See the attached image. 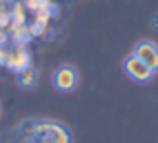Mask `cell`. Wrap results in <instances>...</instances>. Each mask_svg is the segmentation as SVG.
I'll return each instance as SVG.
<instances>
[{
	"instance_id": "6da1fadb",
	"label": "cell",
	"mask_w": 158,
	"mask_h": 143,
	"mask_svg": "<svg viewBox=\"0 0 158 143\" xmlns=\"http://www.w3.org/2000/svg\"><path fill=\"white\" fill-rule=\"evenodd\" d=\"M31 53L26 46H14L10 51L7 53V61H5V67L10 72L15 73H21L22 70L31 67Z\"/></svg>"
},
{
	"instance_id": "7a4b0ae2",
	"label": "cell",
	"mask_w": 158,
	"mask_h": 143,
	"mask_svg": "<svg viewBox=\"0 0 158 143\" xmlns=\"http://www.w3.org/2000/svg\"><path fill=\"white\" fill-rule=\"evenodd\" d=\"M124 72L136 82H148L155 73L150 67H146V65L141 60H138L134 54H131V56H127L126 60H124Z\"/></svg>"
},
{
	"instance_id": "3957f363",
	"label": "cell",
	"mask_w": 158,
	"mask_h": 143,
	"mask_svg": "<svg viewBox=\"0 0 158 143\" xmlns=\"http://www.w3.org/2000/svg\"><path fill=\"white\" fill-rule=\"evenodd\" d=\"M134 56L141 60L146 67H150L153 72L158 70V46L151 41H141L134 48Z\"/></svg>"
},
{
	"instance_id": "277c9868",
	"label": "cell",
	"mask_w": 158,
	"mask_h": 143,
	"mask_svg": "<svg viewBox=\"0 0 158 143\" xmlns=\"http://www.w3.org/2000/svg\"><path fill=\"white\" fill-rule=\"evenodd\" d=\"M53 84L58 90L61 92H70L77 87L78 84V75H77L75 68L72 67H60L53 75Z\"/></svg>"
},
{
	"instance_id": "5b68a950",
	"label": "cell",
	"mask_w": 158,
	"mask_h": 143,
	"mask_svg": "<svg viewBox=\"0 0 158 143\" xmlns=\"http://www.w3.org/2000/svg\"><path fill=\"white\" fill-rule=\"evenodd\" d=\"M26 9H29L31 12H34L36 15L43 14V15H49L51 17V10H56V7L51 5L49 0H24Z\"/></svg>"
},
{
	"instance_id": "8992f818",
	"label": "cell",
	"mask_w": 158,
	"mask_h": 143,
	"mask_svg": "<svg viewBox=\"0 0 158 143\" xmlns=\"http://www.w3.org/2000/svg\"><path fill=\"white\" fill-rule=\"evenodd\" d=\"M19 77V84L22 85L24 89H31L36 85V82H38V70H36L34 67H29L26 68V70H22L21 73H17Z\"/></svg>"
},
{
	"instance_id": "52a82bcc",
	"label": "cell",
	"mask_w": 158,
	"mask_h": 143,
	"mask_svg": "<svg viewBox=\"0 0 158 143\" xmlns=\"http://www.w3.org/2000/svg\"><path fill=\"white\" fill-rule=\"evenodd\" d=\"M7 53L9 51L5 50L4 46H0V65H5V61H7Z\"/></svg>"
},
{
	"instance_id": "ba28073f",
	"label": "cell",
	"mask_w": 158,
	"mask_h": 143,
	"mask_svg": "<svg viewBox=\"0 0 158 143\" xmlns=\"http://www.w3.org/2000/svg\"><path fill=\"white\" fill-rule=\"evenodd\" d=\"M4 43H5V34H4V31L0 29V46H4Z\"/></svg>"
},
{
	"instance_id": "9c48e42d",
	"label": "cell",
	"mask_w": 158,
	"mask_h": 143,
	"mask_svg": "<svg viewBox=\"0 0 158 143\" xmlns=\"http://www.w3.org/2000/svg\"><path fill=\"white\" fill-rule=\"evenodd\" d=\"M0 111H2V109H0Z\"/></svg>"
}]
</instances>
